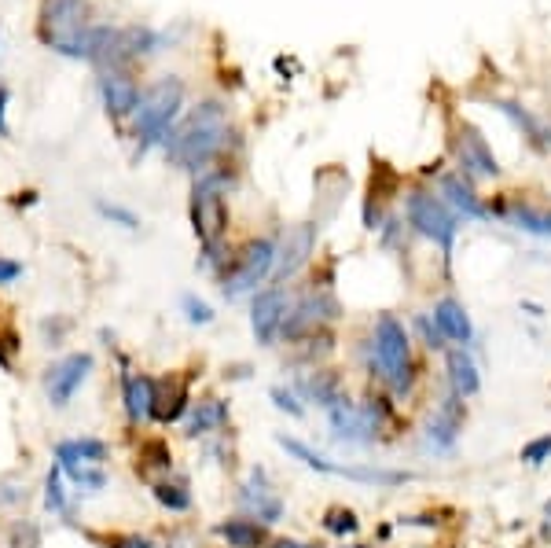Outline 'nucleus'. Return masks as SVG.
<instances>
[{"label": "nucleus", "instance_id": "nucleus-42", "mask_svg": "<svg viewBox=\"0 0 551 548\" xmlns=\"http://www.w3.org/2000/svg\"><path fill=\"white\" fill-rule=\"evenodd\" d=\"M162 548H206L203 537H199V530H192V526H177V530H169L166 545Z\"/></svg>", "mask_w": 551, "mask_h": 548}, {"label": "nucleus", "instance_id": "nucleus-48", "mask_svg": "<svg viewBox=\"0 0 551 548\" xmlns=\"http://www.w3.org/2000/svg\"><path fill=\"white\" fill-rule=\"evenodd\" d=\"M522 309H526L529 317H537V320H540V317H544V309H540V306H537V302H522Z\"/></svg>", "mask_w": 551, "mask_h": 548}, {"label": "nucleus", "instance_id": "nucleus-29", "mask_svg": "<svg viewBox=\"0 0 551 548\" xmlns=\"http://www.w3.org/2000/svg\"><path fill=\"white\" fill-rule=\"evenodd\" d=\"M136 471H140V475H151V471H155V475H162V479H166L169 471H173V449H169V442L166 438H144V442H140V449H136Z\"/></svg>", "mask_w": 551, "mask_h": 548}, {"label": "nucleus", "instance_id": "nucleus-22", "mask_svg": "<svg viewBox=\"0 0 551 548\" xmlns=\"http://www.w3.org/2000/svg\"><path fill=\"white\" fill-rule=\"evenodd\" d=\"M430 317H434V324H438L441 335H445L449 343L467 346V350L478 343V332H474V324H471V313L463 309L460 298H452V295L438 298L434 309H430Z\"/></svg>", "mask_w": 551, "mask_h": 548}, {"label": "nucleus", "instance_id": "nucleus-27", "mask_svg": "<svg viewBox=\"0 0 551 548\" xmlns=\"http://www.w3.org/2000/svg\"><path fill=\"white\" fill-rule=\"evenodd\" d=\"M493 217H504L507 225L529 232V236H548L551 240V210H537L526 203H504L493 206Z\"/></svg>", "mask_w": 551, "mask_h": 548}, {"label": "nucleus", "instance_id": "nucleus-45", "mask_svg": "<svg viewBox=\"0 0 551 548\" xmlns=\"http://www.w3.org/2000/svg\"><path fill=\"white\" fill-rule=\"evenodd\" d=\"M269 548H324L316 541H302V537H272Z\"/></svg>", "mask_w": 551, "mask_h": 548}, {"label": "nucleus", "instance_id": "nucleus-4", "mask_svg": "<svg viewBox=\"0 0 551 548\" xmlns=\"http://www.w3.org/2000/svg\"><path fill=\"white\" fill-rule=\"evenodd\" d=\"M180 107H184V81L180 78H158L140 92L133 115V140H136V162L147 151L166 148L169 133L180 122Z\"/></svg>", "mask_w": 551, "mask_h": 548}, {"label": "nucleus", "instance_id": "nucleus-6", "mask_svg": "<svg viewBox=\"0 0 551 548\" xmlns=\"http://www.w3.org/2000/svg\"><path fill=\"white\" fill-rule=\"evenodd\" d=\"M272 273H276V240L254 236V240H247L228 258V265L221 269V276H217V280H221V295H225L228 302L258 295L261 284H265Z\"/></svg>", "mask_w": 551, "mask_h": 548}, {"label": "nucleus", "instance_id": "nucleus-9", "mask_svg": "<svg viewBox=\"0 0 551 548\" xmlns=\"http://www.w3.org/2000/svg\"><path fill=\"white\" fill-rule=\"evenodd\" d=\"M92 368H96V357L89 350H74V354L56 357L45 368V376H41V390H45L48 405L52 409H67L70 401H74V394L89 383Z\"/></svg>", "mask_w": 551, "mask_h": 548}, {"label": "nucleus", "instance_id": "nucleus-15", "mask_svg": "<svg viewBox=\"0 0 551 548\" xmlns=\"http://www.w3.org/2000/svg\"><path fill=\"white\" fill-rule=\"evenodd\" d=\"M463 427H467V401L456 398V394H445L438 401V409L427 416V427H423L427 449L430 453H452Z\"/></svg>", "mask_w": 551, "mask_h": 548}, {"label": "nucleus", "instance_id": "nucleus-26", "mask_svg": "<svg viewBox=\"0 0 551 548\" xmlns=\"http://www.w3.org/2000/svg\"><path fill=\"white\" fill-rule=\"evenodd\" d=\"M496 111H500V115H504L507 122H511V126H515L518 133H522V137H526L537 151H548L551 148V129L544 126V122H540V118L533 115L529 107H522V103H511V100H496Z\"/></svg>", "mask_w": 551, "mask_h": 548}, {"label": "nucleus", "instance_id": "nucleus-30", "mask_svg": "<svg viewBox=\"0 0 551 548\" xmlns=\"http://www.w3.org/2000/svg\"><path fill=\"white\" fill-rule=\"evenodd\" d=\"M70 482L67 475L59 471V464H52V471L45 475V512L48 515H59V519H70Z\"/></svg>", "mask_w": 551, "mask_h": 548}, {"label": "nucleus", "instance_id": "nucleus-19", "mask_svg": "<svg viewBox=\"0 0 551 548\" xmlns=\"http://www.w3.org/2000/svg\"><path fill=\"white\" fill-rule=\"evenodd\" d=\"M122 409H125V423L129 427H144L151 423V412H155V379L147 372H133L125 365L122 357Z\"/></svg>", "mask_w": 551, "mask_h": 548}, {"label": "nucleus", "instance_id": "nucleus-5", "mask_svg": "<svg viewBox=\"0 0 551 548\" xmlns=\"http://www.w3.org/2000/svg\"><path fill=\"white\" fill-rule=\"evenodd\" d=\"M276 446L294 457L302 468L316 471V475H335V479H349L357 486H379V490H397V486H408L416 482V471H397V468H375V464H346V460H331L324 453H316L313 446H305L302 438H291V434H276Z\"/></svg>", "mask_w": 551, "mask_h": 548}, {"label": "nucleus", "instance_id": "nucleus-20", "mask_svg": "<svg viewBox=\"0 0 551 548\" xmlns=\"http://www.w3.org/2000/svg\"><path fill=\"white\" fill-rule=\"evenodd\" d=\"M438 192H441V199L452 206V214L460 217V221H489V217H493V206H489L482 195L474 192V184L467 181L460 170H456V173H441Z\"/></svg>", "mask_w": 551, "mask_h": 548}, {"label": "nucleus", "instance_id": "nucleus-41", "mask_svg": "<svg viewBox=\"0 0 551 548\" xmlns=\"http://www.w3.org/2000/svg\"><path fill=\"white\" fill-rule=\"evenodd\" d=\"M19 350H23L19 335H15L12 328H0V368H4V372L15 368V354H19Z\"/></svg>", "mask_w": 551, "mask_h": 548}, {"label": "nucleus", "instance_id": "nucleus-17", "mask_svg": "<svg viewBox=\"0 0 551 548\" xmlns=\"http://www.w3.org/2000/svg\"><path fill=\"white\" fill-rule=\"evenodd\" d=\"M192 379L195 376H180V372H169V376L155 379V412H151V423L158 427H173V423H184L188 409H192Z\"/></svg>", "mask_w": 551, "mask_h": 548}, {"label": "nucleus", "instance_id": "nucleus-40", "mask_svg": "<svg viewBox=\"0 0 551 548\" xmlns=\"http://www.w3.org/2000/svg\"><path fill=\"white\" fill-rule=\"evenodd\" d=\"M26 501V482L19 475H4L0 479V508H15Z\"/></svg>", "mask_w": 551, "mask_h": 548}, {"label": "nucleus", "instance_id": "nucleus-16", "mask_svg": "<svg viewBox=\"0 0 551 548\" xmlns=\"http://www.w3.org/2000/svg\"><path fill=\"white\" fill-rule=\"evenodd\" d=\"M291 390L302 401H309V405H316V409H324V412L335 409L342 398H349L346 379H342V372L331 365H313V368H305V372H298Z\"/></svg>", "mask_w": 551, "mask_h": 548}, {"label": "nucleus", "instance_id": "nucleus-8", "mask_svg": "<svg viewBox=\"0 0 551 548\" xmlns=\"http://www.w3.org/2000/svg\"><path fill=\"white\" fill-rule=\"evenodd\" d=\"M342 320V302L335 298V291L327 284L309 287L305 295L291 298V309H287V320H283V343H302L316 332H331V324Z\"/></svg>", "mask_w": 551, "mask_h": 548}, {"label": "nucleus", "instance_id": "nucleus-36", "mask_svg": "<svg viewBox=\"0 0 551 548\" xmlns=\"http://www.w3.org/2000/svg\"><path fill=\"white\" fill-rule=\"evenodd\" d=\"M8 548H41V526L34 519H15L8 526Z\"/></svg>", "mask_w": 551, "mask_h": 548}, {"label": "nucleus", "instance_id": "nucleus-46", "mask_svg": "<svg viewBox=\"0 0 551 548\" xmlns=\"http://www.w3.org/2000/svg\"><path fill=\"white\" fill-rule=\"evenodd\" d=\"M8 103H12V92L0 85V137L12 133V126H8Z\"/></svg>", "mask_w": 551, "mask_h": 548}, {"label": "nucleus", "instance_id": "nucleus-13", "mask_svg": "<svg viewBox=\"0 0 551 548\" xmlns=\"http://www.w3.org/2000/svg\"><path fill=\"white\" fill-rule=\"evenodd\" d=\"M327 423H331V434L342 446H357V449H372L383 442L379 427L372 423V416L364 412V405L353 398H342L335 409H327Z\"/></svg>", "mask_w": 551, "mask_h": 548}, {"label": "nucleus", "instance_id": "nucleus-37", "mask_svg": "<svg viewBox=\"0 0 551 548\" xmlns=\"http://www.w3.org/2000/svg\"><path fill=\"white\" fill-rule=\"evenodd\" d=\"M85 537L103 548H158L155 537H147V534H92L89 530Z\"/></svg>", "mask_w": 551, "mask_h": 548}, {"label": "nucleus", "instance_id": "nucleus-47", "mask_svg": "<svg viewBox=\"0 0 551 548\" xmlns=\"http://www.w3.org/2000/svg\"><path fill=\"white\" fill-rule=\"evenodd\" d=\"M540 537H551V501L544 504V526H540Z\"/></svg>", "mask_w": 551, "mask_h": 548}, {"label": "nucleus", "instance_id": "nucleus-43", "mask_svg": "<svg viewBox=\"0 0 551 548\" xmlns=\"http://www.w3.org/2000/svg\"><path fill=\"white\" fill-rule=\"evenodd\" d=\"M41 332H45V343L48 346H59V343H63V335L70 332V320L56 317V324H52V320H41Z\"/></svg>", "mask_w": 551, "mask_h": 548}, {"label": "nucleus", "instance_id": "nucleus-25", "mask_svg": "<svg viewBox=\"0 0 551 548\" xmlns=\"http://www.w3.org/2000/svg\"><path fill=\"white\" fill-rule=\"evenodd\" d=\"M111 457V446L103 438H92V434H81V438H63L56 442V464L59 468H78V464H89V468H103Z\"/></svg>", "mask_w": 551, "mask_h": 548}, {"label": "nucleus", "instance_id": "nucleus-35", "mask_svg": "<svg viewBox=\"0 0 551 548\" xmlns=\"http://www.w3.org/2000/svg\"><path fill=\"white\" fill-rule=\"evenodd\" d=\"M96 214H100L103 221L118 225V229H129V232L140 229V217H136L133 210H129V206H122V203H107V199H96Z\"/></svg>", "mask_w": 551, "mask_h": 548}, {"label": "nucleus", "instance_id": "nucleus-14", "mask_svg": "<svg viewBox=\"0 0 551 548\" xmlns=\"http://www.w3.org/2000/svg\"><path fill=\"white\" fill-rule=\"evenodd\" d=\"M452 148H456V162H460V173L467 181H493L500 177V162H496L489 140L482 137V129H474L471 122H463L452 137Z\"/></svg>", "mask_w": 551, "mask_h": 548}, {"label": "nucleus", "instance_id": "nucleus-24", "mask_svg": "<svg viewBox=\"0 0 551 548\" xmlns=\"http://www.w3.org/2000/svg\"><path fill=\"white\" fill-rule=\"evenodd\" d=\"M214 537H221L228 548H269V541H272L269 526L258 523V519H250V515H243V512L217 519Z\"/></svg>", "mask_w": 551, "mask_h": 548}, {"label": "nucleus", "instance_id": "nucleus-2", "mask_svg": "<svg viewBox=\"0 0 551 548\" xmlns=\"http://www.w3.org/2000/svg\"><path fill=\"white\" fill-rule=\"evenodd\" d=\"M225 148H228L225 103L206 100V103H199V107H192V111L173 126V133H169L162 151H166L169 166L203 177V173L221 159V151Z\"/></svg>", "mask_w": 551, "mask_h": 548}, {"label": "nucleus", "instance_id": "nucleus-49", "mask_svg": "<svg viewBox=\"0 0 551 548\" xmlns=\"http://www.w3.org/2000/svg\"><path fill=\"white\" fill-rule=\"evenodd\" d=\"M342 548H372V545H342Z\"/></svg>", "mask_w": 551, "mask_h": 548}, {"label": "nucleus", "instance_id": "nucleus-38", "mask_svg": "<svg viewBox=\"0 0 551 548\" xmlns=\"http://www.w3.org/2000/svg\"><path fill=\"white\" fill-rule=\"evenodd\" d=\"M518 460H522L526 468H540V464H548L551 460V434H537V438H529L526 446L518 449Z\"/></svg>", "mask_w": 551, "mask_h": 548}, {"label": "nucleus", "instance_id": "nucleus-31", "mask_svg": "<svg viewBox=\"0 0 551 548\" xmlns=\"http://www.w3.org/2000/svg\"><path fill=\"white\" fill-rule=\"evenodd\" d=\"M320 526H324L331 537L346 541V537L360 534V515L353 512V508H346V504H331V508L324 512V519H320Z\"/></svg>", "mask_w": 551, "mask_h": 548}, {"label": "nucleus", "instance_id": "nucleus-1", "mask_svg": "<svg viewBox=\"0 0 551 548\" xmlns=\"http://www.w3.org/2000/svg\"><path fill=\"white\" fill-rule=\"evenodd\" d=\"M360 365L372 379H379L397 401L416 394L419 383V361L412 354V332L397 313H379L372 324V335L360 339L357 346Z\"/></svg>", "mask_w": 551, "mask_h": 548}, {"label": "nucleus", "instance_id": "nucleus-18", "mask_svg": "<svg viewBox=\"0 0 551 548\" xmlns=\"http://www.w3.org/2000/svg\"><path fill=\"white\" fill-rule=\"evenodd\" d=\"M96 89H100L103 111L111 118H129L136 115V103H140V85L125 67H103L100 78H96Z\"/></svg>", "mask_w": 551, "mask_h": 548}, {"label": "nucleus", "instance_id": "nucleus-28", "mask_svg": "<svg viewBox=\"0 0 551 548\" xmlns=\"http://www.w3.org/2000/svg\"><path fill=\"white\" fill-rule=\"evenodd\" d=\"M151 497H155L158 508L169 515H188L195 508L192 486H188L184 475H180V479H151Z\"/></svg>", "mask_w": 551, "mask_h": 548}, {"label": "nucleus", "instance_id": "nucleus-39", "mask_svg": "<svg viewBox=\"0 0 551 548\" xmlns=\"http://www.w3.org/2000/svg\"><path fill=\"white\" fill-rule=\"evenodd\" d=\"M269 401L276 405L280 412H287L291 420H302L305 416V405H302V398L294 394L291 387H283V383H276V387H269Z\"/></svg>", "mask_w": 551, "mask_h": 548}, {"label": "nucleus", "instance_id": "nucleus-12", "mask_svg": "<svg viewBox=\"0 0 551 548\" xmlns=\"http://www.w3.org/2000/svg\"><path fill=\"white\" fill-rule=\"evenodd\" d=\"M316 240H320V225H316V221H305V225L287 229V236L276 243V273H272V280L283 287L291 284L294 276L313 262Z\"/></svg>", "mask_w": 551, "mask_h": 548}, {"label": "nucleus", "instance_id": "nucleus-3", "mask_svg": "<svg viewBox=\"0 0 551 548\" xmlns=\"http://www.w3.org/2000/svg\"><path fill=\"white\" fill-rule=\"evenodd\" d=\"M232 181L225 170L214 173L206 170L203 177H195L192 188V229L203 243V269L221 276V269L228 265L232 254H225V236H228V199H225V184Z\"/></svg>", "mask_w": 551, "mask_h": 548}, {"label": "nucleus", "instance_id": "nucleus-33", "mask_svg": "<svg viewBox=\"0 0 551 548\" xmlns=\"http://www.w3.org/2000/svg\"><path fill=\"white\" fill-rule=\"evenodd\" d=\"M180 309H184V320L192 324V328H206V324H214L217 320V313H214V306L206 302V298H199V295H180Z\"/></svg>", "mask_w": 551, "mask_h": 548}, {"label": "nucleus", "instance_id": "nucleus-32", "mask_svg": "<svg viewBox=\"0 0 551 548\" xmlns=\"http://www.w3.org/2000/svg\"><path fill=\"white\" fill-rule=\"evenodd\" d=\"M67 475V482L78 490V497H96V493L107 490V471L103 468H89V464H78V468H59Z\"/></svg>", "mask_w": 551, "mask_h": 548}, {"label": "nucleus", "instance_id": "nucleus-10", "mask_svg": "<svg viewBox=\"0 0 551 548\" xmlns=\"http://www.w3.org/2000/svg\"><path fill=\"white\" fill-rule=\"evenodd\" d=\"M236 501H239V512L250 515V519H258V523H265V526H276L283 519V512H287V504H283L269 468H261V464H254L247 479L239 482Z\"/></svg>", "mask_w": 551, "mask_h": 548}, {"label": "nucleus", "instance_id": "nucleus-44", "mask_svg": "<svg viewBox=\"0 0 551 548\" xmlns=\"http://www.w3.org/2000/svg\"><path fill=\"white\" fill-rule=\"evenodd\" d=\"M23 273H26L23 262H15V258H0V287L15 284V280H19Z\"/></svg>", "mask_w": 551, "mask_h": 548}, {"label": "nucleus", "instance_id": "nucleus-34", "mask_svg": "<svg viewBox=\"0 0 551 548\" xmlns=\"http://www.w3.org/2000/svg\"><path fill=\"white\" fill-rule=\"evenodd\" d=\"M412 328H416V335L423 339V346H427V350H434V354H445V350H449V339L441 335V328L434 324V317H430V313H416Z\"/></svg>", "mask_w": 551, "mask_h": 548}, {"label": "nucleus", "instance_id": "nucleus-21", "mask_svg": "<svg viewBox=\"0 0 551 548\" xmlns=\"http://www.w3.org/2000/svg\"><path fill=\"white\" fill-rule=\"evenodd\" d=\"M445 379H449V394L471 401L482 394V372H478V361L471 357L467 346H449L445 350Z\"/></svg>", "mask_w": 551, "mask_h": 548}, {"label": "nucleus", "instance_id": "nucleus-7", "mask_svg": "<svg viewBox=\"0 0 551 548\" xmlns=\"http://www.w3.org/2000/svg\"><path fill=\"white\" fill-rule=\"evenodd\" d=\"M405 221L408 229L419 232L423 240H430L445 258H452V247H456V236H460V217L452 214V206L434 192H416L405 195Z\"/></svg>", "mask_w": 551, "mask_h": 548}, {"label": "nucleus", "instance_id": "nucleus-23", "mask_svg": "<svg viewBox=\"0 0 551 548\" xmlns=\"http://www.w3.org/2000/svg\"><path fill=\"white\" fill-rule=\"evenodd\" d=\"M232 423V405L225 398H199L192 401V409L184 416V434L188 438H210V434H221Z\"/></svg>", "mask_w": 551, "mask_h": 548}, {"label": "nucleus", "instance_id": "nucleus-11", "mask_svg": "<svg viewBox=\"0 0 551 548\" xmlns=\"http://www.w3.org/2000/svg\"><path fill=\"white\" fill-rule=\"evenodd\" d=\"M287 309H291V291L283 284H269L261 287L258 295H250V332H254L258 346H276Z\"/></svg>", "mask_w": 551, "mask_h": 548}]
</instances>
